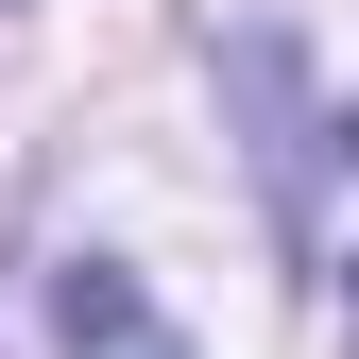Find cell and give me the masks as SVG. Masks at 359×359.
<instances>
[{
	"label": "cell",
	"instance_id": "cell-2",
	"mask_svg": "<svg viewBox=\"0 0 359 359\" xmlns=\"http://www.w3.org/2000/svg\"><path fill=\"white\" fill-rule=\"evenodd\" d=\"M342 342H359V257H342Z\"/></svg>",
	"mask_w": 359,
	"mask_h": 359
},
{
	"label": "cell",
	"instance_id": "cell-1",
	"mask_svg": "<svg viewBox=\"0 0 359 359\" xmlns=\"http://www.w3.org/2000/svg\"><path fill=\"white\" fill-rule=\"evenodd\" d=\"M52 308H69V342H86V325H137V291H120L103 257H69V291H52Z\"/></svg>",
	"mask_w": 359,
	"mask_h": 359
}]
</instances>
